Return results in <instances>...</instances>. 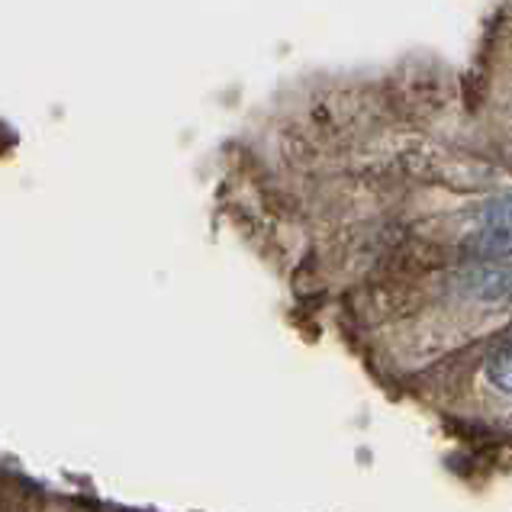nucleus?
Instances as JSON below:
<instances>
[{
    "label": "nucleus",
    "instance_id": "obj_1",
    "mask_svg": "<svg viewBox=\"0 0 512 512\" xmlns=\"http://www.w3.org/2000/svg\"><path fill=\"white\" fill-rule=\"evenodd\" d=\"M464 290L484 303H509L512 265H480L464 277Z\"/></svg>",
    "mask_w": 512,
    "mask_h": 512
},
{
    "label": "nucleus",
    "instance_id": "obj_2",
    "mask_svg": "<svg viewBox=\"0 0 512 512\" xmlns=\"http://www.w3.org/2000/svg\"><path fill=\"white\" fill-rule=\"evenodd\" d=\"M467 255L480 261H503L512 258V229H480L467 242Z\"/></svg>",
    "mask_w": 512,
    "mask_h": 512
},
{
    "label": "nucleus",
    "instance_id": "obj_3",
    "mask_svg": "<svg viewBox=\"0 0 512 512\" xmlns=\"http://www.w3.org/2000/svg\"><path fill=\"white\" fill-rule=\"evenodd\" d=\"M477 219H480V229H512V190L480 203Z\"/></svg>",
    "mask_w": 512,
    "mask_h": 512
},
{
    "label": "nucleus",
    "instance_id": "obj_4",
    "mask_svg": "<svg viewBox=\"0 0 512 512\" xmlns=\"http://www.w3.org/2000/svg\"><path fill=\"white\" fill-rule=\"evenodd\" d=\"M487 380L500 393H509V397H512V345L500 348L487 361Z\"/></svg>",
    "mask_w": 512,
    "mask_h": 512
},
{
    "label": "nucleus",
    "instance_id": "obj_5",
    "mask_svg": "<svg viewBox=\"0 0 512 512\" xmlns=\"http://www.w3.org/2000/svg\"><path fill=\"white\" fill-rule=\"evenodd\" d=\"M509 303H512V294H509Z\"/></svg>",
    "mask_w": 512,
    "mask_h": 512
}]
</instances>
